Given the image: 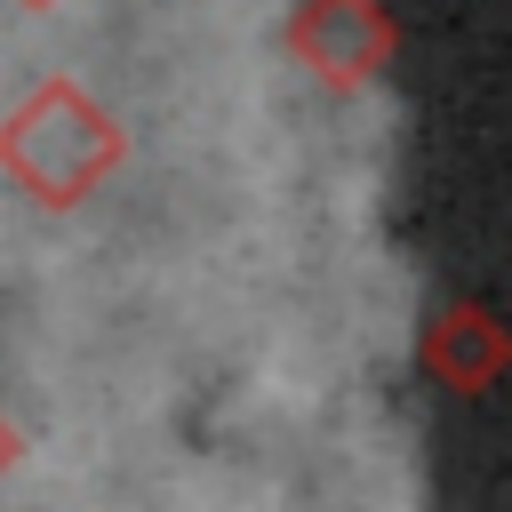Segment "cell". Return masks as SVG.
<instances>
[]
</instances>
